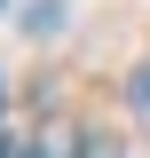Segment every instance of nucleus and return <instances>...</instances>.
Wrapping results in <instances>:
<instances>
[{
	"label": "nucleus",
	"mask_w": 150,
	"mask_h": 158,
	"mask_svg": "<svg viewBox=\"0 0 150 158\" xmlns=\"http://www.w3.org/2000/svg\"><path fill=\"white\" fill-rule=\"evenodd\" d=\"M127 103H134V118H142V127H150V63H142V71L127 79Z\"/></svg>",
	"instance_id": "f257e3e1"
},
{
	"label": "nucleus",
	"mask_w": 150,
	"mask_h": 158,
	"mask_svg": "<svg viewBox=\"0 0 150 158\" xmlns=\"http://www.w3.org/2000/svg\"><path fill=\"white\" fill-rule=\"evenodd\" d=\"M71 158H119V150H103V142H79V150H71Z\"/></svg>",
	"instance_id": "f03ea898"
},
{
	"label": "nucleus",
	"mask_w": 150,
	"mask_h": 158,
	"mask_svg": "<svg viewBox=\"0 0 150 158\" xmlns=\"http://www.w3.org/2000/svg\"><path fill=\"white\" fill-rule=\"evenodd\" d=\"M32 158H71V150H32Z\"/></svg>",
	"instance_id": "7ed1b4c3"
},
{
	"label": "nucleus",
	"mask_w": 150,
	"mask_h": 158,
	"mask_svg": "<svg viewBox=\"0 0 150 158\" xmlns=\"http://www.w3.org/2000/svg\"><path fill=\"white\" fill-rule=\"evenodd\" d=\"M0 158H8V135H0Z\"/></svg>",
	"instance_id": "20e7f679"
},
{
	"label": "nucleus",
	"mask_w": 150,
	"mask_h": 158,
	"mask_svg": "<svg viewBox=\"0 0 150 158\" xmlns=\"http://www.w3.org/2000/svg\"><path fill=\"white\" fill-rule=\"evenodd\" d=\"M0 103H8V87H0Z\"/></svg>",
	"instance_id": "39448f33"
}]
</instances>
